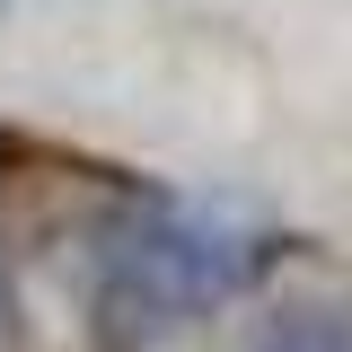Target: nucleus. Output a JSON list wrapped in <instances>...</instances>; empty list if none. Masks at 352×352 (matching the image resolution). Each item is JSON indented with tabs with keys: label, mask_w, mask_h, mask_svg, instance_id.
I'll use <instances>...</instances> for the list:
<instances>
[{
	"label": "nucleus",
	"mask_w": 352,
	"mask_h": 352,
	"mask_svg": "<svg viewBox=\"0 0 352 352\" xmlns=\"http://www.w3.org/2000/svg\"><path fill=\"white\" fill-rule=\"evenodd\" d=\"M264 247L220 212H194V203H150L132 212L115 238H106V264H97V317L115 344H141L159 326H185L203 308L238 300L256 282Z\"/></svg>",
	"instance_id": "f257e3e1"
},
{
	"label": "nucleus",
	"mask_w": 352,
	"mask_h": 352,
	"mask_svg": "<svg viewBox=\"0 0 352 352\" xmlns=\"http://www.w3.org/2000/svg\"><path fill=\"white\" fill-rule=\"evenodd\" d=\"M256 352H352V317H282Z\"/></svg>",
	"instance_id": "f03ea898"
}]
</instances>
